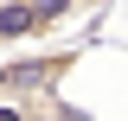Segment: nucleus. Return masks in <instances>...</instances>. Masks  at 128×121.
<instances>
[{
  "mask_svg": "<svg viewBox=\"0 0 128 121\" xmlns=\"http://www.w3.org/2000/svg\"><path fill=\"white\" fill-rule=\"evenodd\" d=\"M83 64V45L58 51H6L0 58V115H32V121H83V108L64 102V76Z\"/></svg>",
  "mask_w": 128,
  "mask_h": 121,
  "instance_id": "obj_1",
  "label": "nucleus"
}]
</instances>
